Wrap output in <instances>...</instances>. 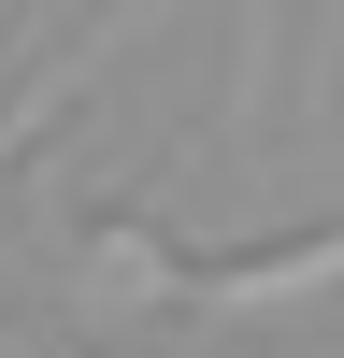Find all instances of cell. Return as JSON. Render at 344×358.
I'll return each mask as SVG.
<instances>
[{
	"mask_svg": "<svg viewBox=\"0 0 344 358\" xmlns=\"http://www.w3.org/2000/svg\"><path fill=\"white\" fill-rule=\"evenodd\" d=\"M315 301H344V229H301L273 258H201L187 273V315H215V330H273V315H315Z\"/></svg>",
	"mask_w": 344,
	"mask_h": 358,
	"instance_id": "1",
	"label": "cell"
},
{
	"mask_svg": "<svg viewBox=\"0 0 344 358\" xmlns=\"http://www.w3.org/2000/svg\"><path fill=\"white\" fill-rule=\"evenodd\" d=\"M187 273L201 258H172L143 215H115L101 244H86V315H115V330H129V315H187Z\"/></svg>",
	"mask_w": 344,
	"mask_h": 358,
	"instance_id": "2",
	"label": "cell"
}]
</instances>
